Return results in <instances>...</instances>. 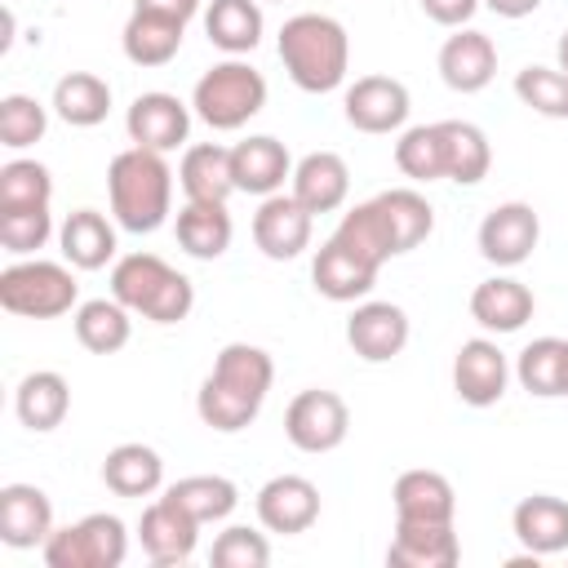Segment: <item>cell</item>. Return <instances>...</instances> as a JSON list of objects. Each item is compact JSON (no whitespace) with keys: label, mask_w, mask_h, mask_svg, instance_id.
Listing matches in <instances>:
<instances>
[{"label":"cell","mask_w":568,"mask_h":568,"mask_svg":"<svg viewBox=\"0 0 568 568\" xmlns=\"http://www.w3.org/2000/svg\"><path fill=\"white\" fill-rule=\"evenodd\" d=\"M71 324H75V342L84 351H93V355H115L133 337V311L124 302H115V297H89V302H80L75 315H71Z\"/></svg>","instance_id":"4dcf8cb0"},{"label":"cell","mask_w":568,"mask_h":568,"mask_svg":"<svg viewBox=\"0 0 568 568\" xmlns=\"http://www.w3.org/2000/svg\"><path fill=\"white\" fill-rule=\"evenodd\" d=\"M275 382V359L253 346V342H226L209 368V377L200 382L195 395V413L209 430L217 435H235L244 426L257 422L266 390Z\"/></svg>","instance_id":"6da1fadb"},{"label":"cell","mask_w":568,"mask_h":568,"mask_svg":"<svg viewBox=\"0 0 568 568\" xmlns=\"http://www.w3.org/2000/svg\"><path fill=\"white\" fill-rule=\"evenodd\" d=\"M102 484L115 497H151L164 484V462L151 444H115L102 457Z\"/></svg>","instance_id":"d6a6232c"},{"label":"cell","mask_w":568,"mask_h":568,"mask_svg":"<svg viewBox=\"0 0 568 568\" xmlns=\"http://www.w3.org/2000/svg\"><path fill=\"white\" fill-rule=\"evenodd\" d=\"M178 182H182L186 200L226 204L231 191H235L231 146H217V142H195V146H186V151H182V164H178Z\"/></svg>","instance_id":"f546056e"},{"label":"cell","mask_w":568,"mask_h":568,"mask_svg":"<svg viewBox=\"0 0 568 568\" xmlns=\"http://www.w3.org/2000/svg\"><path fill=\"white\" fill-rule=\"evenodd\" d=\"M111 297L151 324H182L195 306V284L160 253H124L111 266Z\"/></svg>","instance_id":"277c9868"},{"label":"cell","mask_w":568,"mask_h":568,"mask_svg":"<svg viewBox=\"0 0 568 568\" xmlns=\"http://www.w3.org/2000/svg\"><path fill=\"white\" fill-rule=\"evenodd\" d=\"M515 98L546 120H568V75L559 67L532 62V67L515 71Z\"/></svg>","instance_id":"b9f144b4"},{"label":"cell","mask_w":568,"mask_h":568,"mask_svg":"<svg viewBox=\"0 0 568 568\" xmlns=\"http://www.w3.org/2000/svg\"><path fill=\"white\" fill-rule=\"evenodd\" d=\"M564 395H568V346H564Z\"/></svg>","instance_id":"f907efd6"},{"label":"cell","mask_w":568,"mask_h":568,"mask_svg":"<svg viewBox=\"0 0 568 568\" xmlns=\"http://www.w3.org/2000/svg\"><path fill=\"white\" fill-rule=\"evenodd\" d=\"M293 195L311 213H333L351 195V169L337 151H311L293 164Z\"/></svg>","instance_id":"484cf974"},{"label":"cell","mask_w":568,"mask_h":568,"mask_svg":"<svg viewBox=\"0 0 568 568\" xmlns=\"http://www.w3.org/2000/svg\"><path fill=\"white\" fill-rule=\"evenodd\" d=\"M439 75L453 93H479L493 84L497 75V44L475 31V27H457L444 44H439Z\"/></svg>","instance_id":"ac0fdd59"},{"label":"cell","mask_w":568,"mask_h":568,"mask_svg":"<svg viewBox=\"0 0 568 568\" xmlns=\"http://www.w3.org/2000/svg\"><path fill=\"white\" fill-rule=\"evenodd\" d=\"M257 524L280 537H297L320 519V488L306 475H271L253 497Z\"/></svg>","instance_id":"5bb4252c"},{"label":"cell","mask_w":568,"mask_h":568,"mask_svg":"<svg viewBox=\"0 0 568 568\" xmlns=\"http://www.w3.org/2000/svg\"><path fill=\"white\" fill-rule=\"evenodd\" d=\"M106 200H111V217L133 231V235H151L169 222L173 209V169L160 151L146 146H129L120 155H111L106 164Z\"/></svg>","instance_id":"7a4b0ae2"},{"label":"cell","mask_w":568,"mask_h":568,"mask_svg":"<svg viewBox=\"0 0 568 568\" xmlns=\"http://www.w3.org/2000/svg\"><path fill=\"white\" fill-rule=\"evenodd\" d=\"M115 226L120 222H111L98 209H75L58 226V248L75 271H102L115 257Z\"/></svg>","instance_id":"4316f807"},{"label":"cell","mask_w":568,"mask_h":568,"mask_svg":"<svg viewBox=\"0 0 568 568\" xmlns=\"http://www.w3.org/2000/svg\"><path fill=\"white\" fill-rule=\"evenodd\" d=\"M44 129H49V111L36 98H27V93H4L0 98V146L27 151L44 138Z\"/></svg>","instance_id":"7bdbcfd3"},{"label":"cell","mask_w":568,"mask_h":568,"mask_svg":"<svg viewBox=\"0 0 568 568\" xmlns=\"http://www.w3.org/2000/svg\"><path fill=\"white\" fill-rule=\"evenodd\" d=\"M484 0H422V13L430 18V22H439V27H466L470 18H475V9H479Z\"/></svg>","instance_id":"bcb514c9"},{"label":"cell","mask_w":568,"mask_h":568,"mask_svg":"<svg viewBox=\"0 0 568 568\" xmlns=\"http://www.w3.org/2000/svg\"><path fill=\"white\" fill-rule=\"evenodd\" d=\"M506 382H510V364H506L497 342L470 337V342L457 346V355H453V390H457L462 404L493 408L506 395Z\"/></svg>","instance_id":"9a60e30c"},{"label":"cell","mask_w":568,"mask_h":568,"mask_svg":"<svg viewBox=\"0 0 568 568\" xmlns=\"http://www.w3.org/2000/svg\"><path fill=\"white\" fill-rule=\"evenodd\" d=\"M262 106H266V75L244 58L213 62L191 89V111L217 133L244 129Z\"/></svg>","instance_id":"5b68a950"},{"label":"cell","mask_w":568,"mask_h":568,"mask_svg":"<svg viewBox=\"0 0 568 568\" xmlns=\"http://www.w3.org/2000/svg\"><path fill=\"white\" fill-rule=\"evenodd\" d=\"M333 240H337V244H346L355 257H364V262H368V266H377V271H382L390 257H399L395 235H390L386 213H382V204H377V200H364V204L346 209V213H342V222H337V231H333Z\"/></svg>","instance_id":"1f68e13d"},{"label":"cell","mask_w":568,"mask_h":568,"mask_svg":"<svg viewBox=\"0 0 568 568\" xmlns=\"http://www.w3.org/2000/svg\"><path fill=\"white\" fill-rule=\"evenodd\" d=\"M555 58H559V71L568 75V27H564V36H559V44H555Z\"/></svg>","instance_id":"681fc988"},{"label":"cell","mask_w":568,"mask_h":568,"mask_svg":"<svg viewBox=\"0 0 568 568\" xmlns=\"http://www.w3.org/2000/svg\"><path fill=\"white\" fill-rule=\"evenodd\" d=\"M510 532L537 559L568 555V501L555 493H532L510 510Z\"/></svg>","instance_id":"ffe728a7"},{"label":"cell","mask_w":568,"mask_h":568,"mask_svg":"<svg viewBox=\"0 0 568 568\" xmlns=\"http://www.w3.org/2000/svg\"><path fill=\"white\" fill-rule=\"evenodd\" d=\"M564 337H532L519 359H515V377L528 395L537 399H555L564 395Z\"/></svg>","instance_id":"f35d334b"},{"label":"cell","mask_w":568,"mask_h":568,"mask_svg":"<svg viewBox=\"0 0 568 568\" xmlns=\"http://www.w3.org/2000/svg\"><path fill=\"white\" fill-rule=\"evenodd\" d=\"M53 235V213L49 209H0V244L13 257H31L44 248Z\"/></svg>","instance_id":"ee69618b"},{"label":"cell","mask_w":568,"mask_h":568,"mask_svg":"<svg viewBox=\"0 0 568 568\" xmlns=\"http://www.w3.org/2000/svg\"><path fill=\"white\" fill-rule=\"evenodd\" d=\"M231 173H235V191L266 200V195L284 191V182H293V155L280 138L253 133L231 146Z\"/></svg>","instance_id":"e0dca14e"},{"label":"cell","mask_w":568,"mask_h":568,"mask_svg":"<svg viewBox=\"0 0 568 568\" xmlns=\"http://www.w3.org/2000/svg\"><path fill=\"white\" fill-rule=\"evenodd\" d=\"M390 501H395V519H408V524H453L457 515V493L448 475L426 466L404 470L390 488Z\"/></svg>","instance_id":"603a6c76"},{"label":"cell","mask_w":568,"mask_h":568,"mask_svg":"<svg viewBox=\"0 0 568 568\" xmlns=\"http://www.w3.org/2000/svg\"><path fill=\"white\" fill-rule=\"evenodd\" d=\"M209 559L217 568H266L271 564V541H266V532H257L248 524H231V528L217 532Z\"/></svg>","instance_id":"f6af8a7d"},{"label":"cell","mask_w":568,"mask_h":568,"mask_svg":"<svg viewBox=\"0 0 568 568\" xmlns=\"http://www.w3.org/2000/svg\"><path fill=\"white\" fill-rule=\"evenodd\" d=\"M133 9H151V13H164V18L191 22L200 13V0H133Z\"/></svg>","instance_id":"7dc6e473"},{"label":"cell","mask_w":568,"mask_h":568,"mask_svg":"<svg viewBox=\"0 0 568 568\" xmlns=\"http://www.w3.org/2000/svg\"><path fill=\"white\" fill-rule=\"evenodd\" d=\"M173 235L182 244V253L200 257V262H213L231 248V235H235V222L226 213V204H213V200H186L173 217Z\"/></svg>","instance_id":"f1b7e54d"},{"label":"cell","mask_w":568,"mask_h":568,"mask_svg":"<svg viewBox=\"0 0 568 568\" xmlns=\"http://www.w3.org/2000/svg\"><path fill=\"white\" fill-rule=\"evenodd\" d=\"M408 111H413V98L395 75H359L342 98V115L359 133H395L404 129Z\"/></svg>","instance_id":"4fadbf2b"},{"label":"cell","mask_w":568,"mask_h":568,"mask_svg":"<svg viewBox=\"0 0 568 568\" xmlns=\"http://www.w3.org/2000/svg\"><path fill=\"white\" fill-rule=\"evenodd\" d=\"M395 169L413 182H448V138H444V120L435 124H413L399 133L395 142Z\"/></svg>","instance_id":"d590c367"},{"label":"cell","mask_w":568,"mask_h":568,"mask_svg":"<svg viewBox=\"0 0 568 568\" xmlns=\"http://www.w3.org/2000/svg\"><path fill=\"white\" fill-rule=\"evenodd\" d=\"M311 284L328 302H364L377 284V266H368L364 257H355L346 244H337L328 235L311 262Z\"/></svg>","instance_id":"7402d4cb"},{"label":"cell","mask_w":568,"mask_h":568,"mask_svg":"<svg viewBox=\"0 0 568 568\" xmlns=\"http://www.w3.org/2000/svg\"><path fill=\"white\" fill-rule=\"evenodd\" d=\"M182 31H186V22H178V18L133 9L124 31H120V49L133 67H169L182 49Z\"/></svg>","instance_id":"83f0119b"},{"label":"cell","mask_w":568,"mask_h":568,"mask_svg":"<svg viewBox=\"0 0 568 568\" xmlns=\"http://www.w3.org/2000/svg\"><path fill=\"white\" fill-rule=\"evenodd\" d=\"M484 9H493L497 18H528L541 9V0H484Z\"/></svg>","instance_id":"c3c4849f"},{"label":"cell","mask_w":568,"mask_h":568,"mask_svg":"<svg viewBox=\"0 0 568 568\" xmlns=\"http://www.w3.org/2000/svg\"><path fill=\"white\" fill-rule=\"evenodd\" d=\"M408 311L395 302H359L346 320V346L364 364H386L408 346Z\"/></svg>","instance_id":"2e32d148"},{"label":"cell","mask_w":568,"mask_h":568,"mask_svg":"<svg viewBox=\"0 0 568 568\" xmlns=\"http://www.w3.org/2000/svg\"><path fill=\"white\" fill-rule=\"evenodd\" d=\"M0 306L22 320H58L80 306V284L71 262L18 257L0 271Z\"/></svg>","instance_id":"8992f818"},{"label":"cell","mask_w":568,"mask_h":568,"mask_svg":"<svg viewBox=\"0 0 568 568\" xmlns=\"http://www.w3.org/2000/svg\"><path fill=\"white\" fill-rule=\"evenodd\" d=\"M351 430V408L337 390H297L284 408V435L297 453H333Z\"/></svg>","instance_id":"ba28073f"},{"label":"cell","mask_w":568,"mask_h":568,"mask_svg":"<svg viewBox=\"0 0 568 568\" xmlns=\"http://www.w3.org/2000/svg\"><path fill=\"white\" fill-rule=\"evenodd\" d=\"M53 173L40 160H9L0 164V209H49Z\"/></svg>","instance_id":"60d3db41"},{"label":"cell","mask_w":568,"mask_h":568,"mask_svg":"<svg viewBox=\"0 0 568 568\" xmlns=\"http://www.w3.org/2000/svg\"><path fill=\"white\" fill-rule=\"evenodd\" d=\"M40 555L49 568H120L129 555V532L120 515L93 510L67 528H53Z\"/></svg>","instance_id":"52a82bcc"},{"label":"cell","mask_w":568,"mask_h":568,"mask_svg":"<svg viewBox=\"0 0 568 568\" xmlns=\"http://www.w3.org/2000/svg\"><path fill=\"white\" fill-rule=\"evenodd\" d=\"M204 36H209V44H217L231 58L253 53L257 40H262V9H257V0H213L204 9Z\"/></svg>","instance_id":"836d02e7"},{"label":"cell","mask_w":568,"mask_h":568,"mask_svg":"<svg viewBox=\"0 0 568 568\" xmlns=\"http://www.w3.org/2000/svg\"><path fill=\"white\" fill-rule=\"evenodd\" d=\"M373 200L382 204L386 226H390L399 253H413V248L435 231V209H430V200H426L422 191H413V186H390V191H382V195H373Z\"/></svg>","instance_id":"8d00e7d4"},{"label":"cell","mask_w":568,"mask_h":568,"mask_svg":"<svg viewBox=\"0 0 568 568\" xmlns=\"http://www.w3.org/2000/svg\"><path fill=\"white\" fill-rule=\"evenodd\" d=\"M462 559V541L453 524H408L395 519V537L386 546L390 568H453Z\"/></svg>","instance_id":"44dd1931"},{"label":"cell","mask_w":568,"mask_h":568,"mask_svg":"<svg viewBox=\"0 0 568 568\" xmlns=\"http://www.w3.org/2000/svg\"><path fill=\"white\" fill-rule=\"evenodd\" d=\"M532 311H537L532 288L510 275H493V280L475 284V293H470V320L484 333H519L532 320Z\"/></svg>","instance_id":"cb8c5ba5"},{"label":"cell","mask_w":568,"mask_h":568,"mask_svg":"<svg viewBox=\"0 0 568 568\" xmlns=\"http://www.w3.org/2000/svg\"><path fill=\"white\" fill-rule=\"evenodd\" d=\"M311 222H315V213L293 191H275L253 213V244L271 262H293L311 248Z\"/></svg>","instance_id":"8fae6325"},{"label":"cell","mask_w":568,"mask_h":568,"mask_svg":"<svg viewBox=\"0 0 568 568\" xmlns=\"http://www.w3.org/2000/svg\"><path fill=\"white\" fill-rule=\"evenodd\" d=\"M200 519L191 510H182L169 493L155 497L151 506H142V519H138V541H142V555L155 564V568H173V564H186L195 555V541H200Z\"/></svg>","instance_id":"30bf717a"},{"label":"cell","mask_w":568,"mask_h":568,"mask_svg":"<svg viewBox=\"0 0 568 568\" xmlns=\"http://www.w3.org/2000/svg\"><path fill=\"white\" fill-rule=\"evenodd\" d=\"M280 62L302 93H333L351 71V36L328 13H293L280 27Z\"/></svg>","instance_id":"3957f363"},{"label":"cell","mask_w":568,"mask_h":568,"mask_svg":"<svg viewBox=\"0 0 568 568\" xmlns=\"http://www.w3.org/2000/svg\"><path fill=\"white\" fill-rule=\"evenodd\" d=\"M124 129H129V142L133 146H146V151H178L191 133V106L178 98V93H164V89H151V93H138L124 111Z\"/></svg>","instance_id":"7c38bea8"},{"label":"cell","mask_w":568,"mask_h":568,"mask_svg":"<svg viewBox=\"0 0 568 568\" xmlns=\"http://www.w3.org/2000/svg\"><path fill=\"white\" fill-rule=\"evenodd\" d=\"M444 138H448V182H457V186L484 182L493 169L488 133L470 120H444Z\"/></svg>","instance_id":"74e56055"},{"label":"cell","mask_w":568,"mask_h":568,"mask_svg":"<svg viewBox=\"0 0 568 568\" xmlns=\"http://www.w3.org/2000/svg\"><path fill=\"white\" fill-rule=\"evenodd\" d=\"M182 510H191L200 524H217L240 506V488L226 475H186L164 488Z\"/></svg>","instance_id":"ab89813d"},{"label":"cell","mask_w":568,"mask_h":568,"mask_svg":"<svg viewBox=\"0 0 568 568\" xmlns=\"http://www.w3.org/2000/svg\"><path fill=\"white\" fill-rule=\"evenodd\" d=\"M53 532V501L36 484H4L0 488V541L13 550L44 546Z\"/></svg>","instance_id":"d6986e66"},{"label":"cell","mask_w":568,"mask_h":568,"mask_svg":"<svg viewBox=\"0 0 568 568\" xmlns=\"http://www.w3.org/2000/svg\"><path fill=\"white\" fill-rule=\"evenodd\" d=\"M13 413H18V422H22L27 430H36V435L58 430V426L67 422V413H71V386H67V377L53 373V368L27 373V377L18 382V390H13Z\"/></svg>","instance_id":"d4e9b609"},{"label":"cell","mask_w":568,"mask_h":568,"mask_svg":"<svg viewBox=\"0 0 568 568\" xmlns=\"http://www.w3.org/2000/svg\"><path fill=\"white\" fill-rule=\"evenodd\" d=\"M53 111L71 129H93L111 111V84L102 75H93V71H67L53 84Z\"/></svg>","instance_id":"e575fe53"},{"label":"cell","mask_w":568,"mask_h":568,"mask_svg":"<svg viewBox=\"0 0 568 568\" xmlns=\"http://www.w3.org/2000/svg\"><path fill=\"white\" fill-rule=\"evenodd\" d=\"M541 240V217L532 204L524 200H506V204H493L475 231V244H479V257L493 262V266H519L532 257Z\"/></svg>","instance_id":"9c48e42d"}]
</instances>
